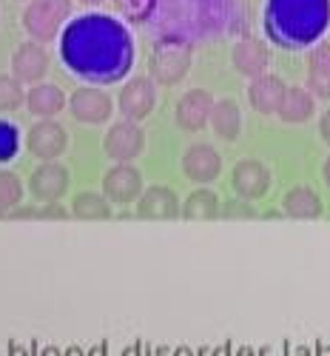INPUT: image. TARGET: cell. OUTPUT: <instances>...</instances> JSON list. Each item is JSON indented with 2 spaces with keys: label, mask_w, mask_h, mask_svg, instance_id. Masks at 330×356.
Listing matches in <instances>:
<instances>
[{
  "label": "cell",
  "mask_w": 330,
  "mask_h": 356,
  "mask_svg": "<svg viewBox=\"0 0 330 356\" xmlns=\"http://www.w3.org/2000/svg\"><path fill=\"white\" fill-rule=\"evenodd\" d=\"M282 209L293 220H319L322 217V200L311 186H293L282 200Z\"/></svg>",
  "instance_id": "ffe728a7"
},
{
  "label": "cell",
  "mask_w": 330,
  "mask_h": 356,
  "mask_svg": "<svg viewBox=\"0 0 330 356\" xmlns=\"http://www.w3.org/2000/svg\"><path fill=\"white\" fill-rule=\"evenodd\" d=\"M3 214H6V211H0V217H3Z\"/></svg>",
  "instance_id": "ab89813d"
},
{
  "label": "cell",
  "mask_w": 330,
  "mask_h": 356,
  "mask_svg": "<svg viewBox=\"0 0 330 356\" xmlns=\"http://www.w3.org/2000/svg\"><path fill=\"white\" fill-rule=\"evenodd\" d=\"M123 356H140V342H137V345H134V348H129V350H126V353H123Z\"/></svg>",
  "instance_id": "8d00e7d4"
},
{
  "label": "cell",
  "mask_w": 330,
  "mask_h": 356,
  "mask_svg": "<svg viewBox=\"0 0 330 356\" xmlns=\"http://www.w3.org/2000/svg\"><path fill=\"white\" fill-rule=\"evenodd\" d=\"M330 23V0H267L265 32L277 46L305 49Z\"/></svg>",
  "instance_id": "7a4b0ae2"
},
{
  "label": "cell",
  "mask_w": 330,
  "mask_h": 356,
  "mask_svg": "<svg viewBox=\"0 0 330 356\" xmlns=\"http://www.w3.org/2000/svg\"><path fill=\"white\" fill-rule=\"evenodd\" d=\"M72 214L77 220H108L111 205H108L106 197H100L94 191H85V194H77L72 200Z\"/></svg>",
  "instance_id": "cb8c5ba5"
},
{
  "label": "cell",
  "mask_w": 330,
  "mask_h": 356,
  "mask_svg": "<svg viewBox=\"0 0 330 356\" xmlns=\"http://www.w3.org/2000/svg\"><path fill=\"white\" fill-rule=\"evenodd\" d=\"M66 131H63V126L60 123H54V120H46L43 123H38L32 131H28V152H32L35 157H40V160H54V157H60L66 152Z\"/></svg>",
  "instance_id": "9a60e30c"
},
{
  "label": "cell",
  "mask_w": 330,
  "mask_h": 356,
  "mask_svg": "<svg viewBox=\"0 0 330 356\" xmlns=\"http://www.w3.org/2000/svg\"><path fill=\"white\" fill-rule=\"evenodd\" d=\"M222 171V157L208 143H197L183 154V174L194 183H211Z\"/></svg>",
  "instance_id": "7c38bea8"
},
{
  "label": "cell",
  "mask_w": 330,
  "mask_h": 356,
  "mask_svg": "<svg viewBox=\"0 0 330 356\" xmlns=\"http://www.w3.org/2000/svg\"><path fill=\"white\" fill-rule=\"evenodd\" d=\"M69 108H72V117H74V120L88 123V126H100V123H106L108 117H111V111H114L111 97L103 95L100 88H77V92L72 95Z\"/></svg>",
  "instance_id": "9c48e42d"
},
{
  "label": "cell",
  "mask_w": 330,
  "mask_h": 356,
  "mask_svg": "<svg viewBox=\"0 0 330 356\" xmlns=\"http://www.w3.org/2000/svg\"><path fill=\"white\" fill-rule=\"evenodd\" d=\"M106 154L117 163H131L142 154V148H145V134L142 129L134 123V120H126V123H117L108 129L106 134Z\"/></svg>",
  "instance_id": "52a82bcc"
},
{
  "label": "cell",
  "mask_w": 330,
  "mask_h": 356,
  "mask_svg": "<svg viewBox=\"0 0 330 356\" xmlns=\"http://www.w3.org/2000/svg\"><path fill=\"white\" fill-rule=\"evenodd\" d=\"M285 92L288 86L282 83V77L277 74H259L251 80L248 86V100H251V108L259 111V114H277L282 100H285Z\"/></svg>",
  "instance_id": "4fadbf2b"
},
{
  "label": "cell",
  "mask_w": 330,
  "mask_h": 356,
  "mask_svg": "<svg viewBox=\"0 0 330 356\" xmlns=\"http://www.w3.org/2000/svg\"><path fill=\"white\" fill-rule=\"evenodd\" d=\"M63 356H85V353H83L77 345H72V348H66V350H63Z\"/></svg>",
  "instance_id": "d590c367"
},
{
  "label": "cell",
  "mask_w": 330,
  "mask_h": 356,
  "mask_svg": "<svg viewBox=\"0 0 330 356\" xmlns=\"http://www.w3.org/2000/svg\"><path fill=\"white\" fill-rule=\"evenodd\" d=\"M211 111H214V97L205 88H191V92L179 97L174 120L183 131H199L211 123Z\"/></svg>",
  "instance_id": "8992f818"
},
{
  "label": "cell",
  "mask_w": 330,
  "mask_h": 356,
  "mask_svg": "<svg viewBox=\"0 0 330 356\" xmlns=\"http://www.w3.org/2000/svg\"><path fill=\"white\" fill-rule=\"evenodd\" d=\"M26 108L32 114H38V117H54L57 111L66 108V95L51 83L35 86L32 92L26 95Z\"/></svg>",
  "instance_id": "44dd1931"
},
{
  "label": "cell",
  "mask_w": 330,
  "mask_h": 356,
  "mask_svg": "<svg viewBox=\"0 0 330 356\" xmlns=\"http://www.w3.org/2000/svg\"><path fill=\"white\" fill-rule=\"evenodd\" d=\"M137 217L142 220H176L183 217V205L165 186H151L137 202Z\"/></svg>",
  "instance_id": "5bb4252c"
},
{
  "label": "cell",
  "mask_w": 330,
  "mask_h": 356,
  "mask_svg": "<svg viewBox=\"0 0 330 356\" xmlns=\"http://www.w3.org/2000/svg\"><path fill=\"white\" fill-rule=\"evenodd\" d=\"M220 217H225V220H254L256 217V211L248 205V200H231V202H225L222 209H220Z\"/></svg>",
  "instance_id": "f1b7e54d"
},
{
  "label": "cell",
  "mask_w": 330,
  "mask_h": 356,
  "mask_svg": "<svg viewBox=\"0 0 330 356\" xmlns=\"http://www.w3.org/2000/svg\"><path fill=\"white\" fill-rule=\"evenodd\" d=\"M60 57L72 74L94 86L123 80L134 63V43L123 23L108 15H83L66 26Z\"/></svg>",
  "instance_id": "6da1fadb"
},
{
  "label": "cell",
  "mask_w": 330,
  "mask_h": 356,
  "mask_svg": "<svg viewBox=\"0 0 330 356\" xmlns=\"http://www.w3.org/2000/svg\"><path fill=\"white\" fill-rule=\"evenodd\" d=\"M319 134H322V140L330 145V108L322 114V120H319Z\"/></svg>",
  "instance_id": "4dcf8cb0"
},
{
  "label": "cell",
  "mask_w": 330,
  "mask_h": 356,
  "mask_svg": "<svg viewBox=\"0 0 330 356\" xmlns=\"http://www.w3.org/2000/svg\"><path fill=\"white\" fill-rule=\"evenodd\" d=\"M191 43H185L183 38H163L154 43V51H151V60H148V69H151V77L160 83V86H176L183 80L191 69Z\"/></svg>",
  "instance_id": "3957f363"
},
{
  "label": "cell",
  "mask_w": 330,
  "mask_h": 356,
  "mask_svg": "<svg viewBox=\"0 0 330 356\" xmlns=\"http://www.w3.org/2000/svg\"><path fill=\"white\" fill-rule=\"evenodd\" d=\"M211 126L217 131V137L222 140H236L239 131H242V111L233 100H220L214 103V111H211Z\"/></svg>",
  "instance_id": "7402d4cb"
},
{
  "label": "cell",
  "mask_w": 330,
  "mask_h": 356,
  "mask_svg": "<svg viewBox=\"0 0 330 356\" xmlns=\"http://www.w3.org/2000/svg\"><path fill=\"white\" fill-rule=\"evenodd\" d=\"M267 63H271V51H267V46L256 38H242L236 46H233V66L239 74L245 77H259L267 72Z\"/></svg>",
  "instance_id": "e0dca14e"
},
{
  "label": "cell",
  "mask_w": 330,
  "mask_h": 356,
  "mask_svg": "<svg viewBox=\"0 0 330 356\" xmlns=\"http://www.w3.org/2000/svg\"><path fill=\"white\" fill-rule=\"evenodd\" d=\"M154 106H157V88L151 77H134L119 92V111H123L126 120H134V123L145 120L154 111Z\"/></svg>",
  "instance_id": "5b68a950"
},
{
  "label": "cell",
  "mask_w": 330,
  "mask_h": 356,
  "mask_svg": "<svg viewBox=\"0 0 330 356\" xmlns=\"http://www.w3.org/2000/svg\"><path fill=\"white\" fill-rule=\"evenodd\" d=\"M114 3H117L119 12H123V17L140 23V20H145L148 15L154 12V3H157V0H114Z\"/></svg>",
  "instance_id": "83f0119b"
},
{
  "label": "cell",
  "mask_w": 330,
  "mask_h": 356,
  "mask_svg": "<svg viewBox=\"0 0 330 356\" xmlns=\"http://www.w3.org/2000/svg\"><path fill=\"white\" fill-rule=\"evenodd\" d=\"M308 88L313 97L330 100V43H319L308 57Z\"/></svg>",
  "instance_id": "d6986e66"
},
{
  "label": "cell",
  "mask_w": 330,
  "mask_h": 356,
  "mask_svg": "<svg viewBox=\"0 0 330 356\" xmlns=\"http://www.w3.org/2000/svg\"><path fill=\"white\" fill-rule=\"evenodd\" d=\"M23 100H26V95L20 88V80L0 74V111H15L23 106Z\"/></svg>",
  "instance_id": "484cf974"
},
{
  "label": "cell",
  "mask_w": 330,
  "mask_h": 356,
  "mask_svg": "<svg viewBox=\"0 0 330 356\" xmlns=\"http://www.w3.org/2000/svg\"><path fill=\"white\" fill-rule=\"evenodd\" d=\"M40 220H69V211L57 202H46V209H40Z\"/></svg>",
  "instance_id": "f546056e"
},
{
  "label": "cell",
  "mask_w": 330,
  "mask_h": 356,
  "mask_svg": "<svg viewBox=\"0 0 330 356\" xmlns=\"http://www.w3.org/2000/svg\"><path fill=\"white\" fill-rule=\"evenodd\" d=\"M40 356H63V350H57V348H51V345H49V348H43V350H40Z\"/></svg>",
  "instance_id": "836d02e7"
},
{
  "label": "cell",
  "mask_w": 330,
  "mask_h": 356,
  "mask_svg": "<svg viewBox=\"0 0 330 356\" xmlns=\"http://www.w3.org/2000/svg\"><path fill=\"white\" fill-rule=\"evenodd\" d=\"M28 191H32V197L40 200V202H57L69 191V168L46 160L32 174V180H28Z\"/></svg>",
  "instance_id": "8fae6325"
},
{
  "label": "cell",
  "mask_w": 330,
  "mask_h": 356,
  "mask_svg": "<svg viewBox=\"0 0 330 356\" xmlns=\"http://www.w3.org/2000/svg\"><path fill=\"white\" fill-rule=\"evenodd\" d=\"M106 353H108V348H106V342H100V345H94L92 350H88L85 356H106Z\"/></svg>",
  "instance_id": "1f68e13d"
},
{
  "label": "cell",
  "mask_w": 330,
  "mask_h": 356,
  "mask_svg": "<svg viewBox=\"0 0 330 356\" xmlns=\"http://www.w3.org/2000/svg\"><path fill=\"white\" fill-rule=\"evenodd\" d=\"M220 200H217V194L214 191H208V188H199V191H194L188 200H185V205H183V217L185 220H217L220 217Z\"/></svg>",
  "instance_id": "603a6c76"
},
{
  "label": "cell",
  "mask_w": 330,
  "mask_h": 356,
  "mask_svg": "<svg viewBox=\"0 0 330 356\" xmlns=\"http://www.w3.org/2000/svg\"><path fill=\"white\" fill-rule=\"evenodd\" d=\"M23 197V183L12 171H0V211H9Z\"/></svg>",
  "instance_id": "d4e9b609"
},
{
  "label": "cell",
  "mask_w": 330,
  "mask_h": 356,
  "mask_svg": "<svg viewBox=\"0 0 330 356\" xmlns=\"http://www.w3.org/2000/svg\"><path fill=\"white\" fill-rule=\"evenodd\" d=\"M279 120L282 123H290V126H299V123H308L311 117L316 114V97L311 88H302V86H290L285 92V100L279 106Z\"/></svg>",
  "instance_id": "ac0fdd59"
},
{
  "label": "cell",
  "mask_w": 330,
  "mask_h": 356,
  "mask_svg": "<svg viewBox=\"0 0 330 356\" xmlns=\"http://www.w3.org/2000/svg\"><path fill=\"white\" fill-rule=\"evenodd\" d=\"M20 148V131L12 123L0 120V163H9Z\"/></svg>",
  "instance_id": "4316f807"
},
{
  "label": "cell",
  "mask_w": 330,
  "mask_h": 356,
  "mask_svg": "<svg viewBox=\"0 0 330 356\" xmlns=\"http://www.w3.org/2000/svg\"><path fill=\"white\" fill-rule=\"evenodd\" d=\"M80 3H83V6H100L103 0H80Z\"/></svg>",
  "instance_id": "74e56055"
},
{
  "label": "cell",
  "mask_w": 330,
  "mask_h": 356,
  "mask_svg": "<svg viewBox=\"0 0 330 356\" xmlns=\"http://www.w3.org/2000/svg\"><path fill=\"white\" fill-rule=\"evenodd\" d=\"M103 194L108 202H117V205L134 202L142 194V174L131 163H117L103 177Z\"/></svg>",
  "instance_id": "ba28073f"
},
{
  "label": "cell",
  "mask_w": 330,
  "mask_h": 356,
  "mask_svg": "<svg viewBox=\"0 0 330 356\" xmlns=\"http://www.w3.org/2000/svg\"><path fill=\"white\" fill-rule=\"evenodd\" d=\"M49 69V54L40 43H23L12 57V72L20 83H40Z\"/></svg>",
  "instance_id": "2e32d148"
},
{
  "label": "cell",
  "mask_w": 330,
  "mask_h": 356,
  "mask_svg": "<svg viewBox=\"0 0 330 356\" xmlns=\"http://www.w3.org/2000/svg\"><path fill=\"white\" fill-rule=\"evenodd\" d=\"M72 15V0H32L23 12V29L35 43H49L57 38L60 26Z\"/></svg>",
  "instance_id": "277c9868"
},
{
  "label": "cell",
  "mask_w": 330,
  "mask_h": 356,
  "mask_svg": "<svg viewBox=\"0 0 330 356\" xmlns=\"http://www.w3.org/2000/svg\"><path fill=\"white\" fill-rule=\"evenodd\" d=\"M322 177H324V183L330 186V157L324 160V165H322Z\"/></svg>",
  "instance_id": "e575fe53"
},
{
  "label": "cell",
  "mask_w": 330,
  "mask_h": 356,
  "mask_svg": "<svg viewBox=\"0 0 330 356\" xmlns=\"http://www.w3.org/2000/svg\"><path fill=\"white\" fill-rule=\"evenodd\" d=\"M174 356H191V350H188V348H179Z\"/></svg>",
  "instance_id": "f35d334b"
},
{
  "label": "cell",
  "mask_w": 330,
  "mask_h": 356,
  "mask_svg": "<svg viewBox=\"0 0 330 356\" xmlns=\"http://www.w3.org/2000/svg\"><path fill=\"white\" fill-rule=\"evenodd\" d=\"M9 356H26V348L17 342H9Z\"/></svg>",
  "instance_id": "d6a6232c"
},
{
  "label": "cell",
  "mask_w": 330,
  "mask_h": 356,
  "mask_svg": "<svg viewBox=\"0 0 330 356\" xmlns=\"http://www.w3.org/2000/svg\"><path fill=\"white\" fill-rule=\"evenodd\" d=\"M231 183H233L236 197L251 202V200H259L267 194V188H271V171H267L259 160H242V163H236V168L231 174Z\"/></svg>",
  "instance_id": "30bf717a"
}]
</instances>
